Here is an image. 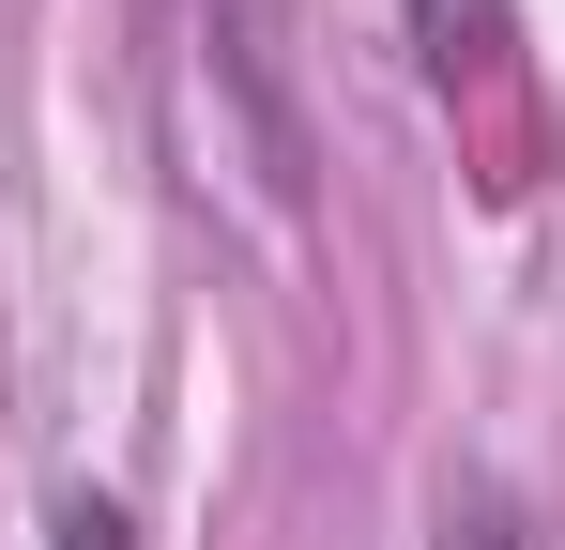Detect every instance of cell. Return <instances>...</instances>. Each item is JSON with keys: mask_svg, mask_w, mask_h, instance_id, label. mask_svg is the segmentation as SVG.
I'll return each instance as SVG.
<instances>
[{"mask_svg": "<svg viewBox=\"0 0 565 550\" xmlns=\"http://www.w3.org/2000/svg\"><path fill=\"white\" fill-rule=\"evenodd\" d=\"M444 550H551V536H535L520 489H459V505H444Z\"/></svg>", "mask_w": 565, "mask_h": 550, "instance_id": "obj_1", "label": "cell"}, {"mask_svg": "<svg viewBox=\"0 0 565 550\" xmlns=\"http://www.w3.org/2000/svg\"><path fill=\"white\" fill-rule=\"evenodd\" d=\"M122 536H138V520H122L107 489H62V520H46V550H122Z\"/></svg>", "mask_w": 565, "mask_h": 550, "instance_id": "obj_2", "label": "cell"}, {"mask_svg": "<svg viewBox=\"0 0 565 550\" xmlns=\"http://www.w3.org/2000/svg\"><path fill=\"white\" fill-rule=\"evenodd\" d=\"M230 31H260V0H230Z\"/></svg>", "mask_w": 565, "mask_h": 550, "instance_id": "obj_3", "label": "cell"}]
</instances>
